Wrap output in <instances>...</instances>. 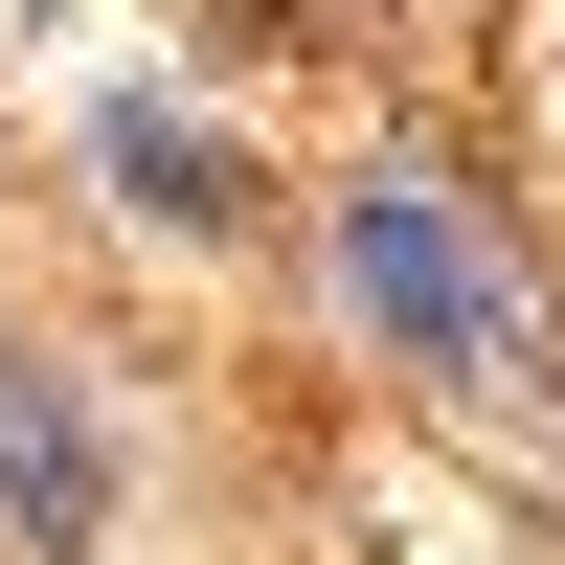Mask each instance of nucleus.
I'll list each match as a JSON object with an SVG mask.
<instances>
[{
	"instance_id": "f257e3e1",
	"label": "nucleus",
	"mask_w": 565,
	"mask_h": 565,
	"mask_svg": "<svg viewBox=\"0 0 565 565\" xmlns=\"http://www.w3.org/2000/svg\"><path fill=\"white\" fill-rule=\"evenodd\" d=\"M340 295H362V340H407L430 385H476V407L543 385V317H521V271H498V226L452 204V181H362V204H340Z\"/></svg>"
},
{
	"instance_id": "f03ea898",
	"label": "nucleus",
	"mask_w": 565,
	"mask_h": 565,
	"mask_svg": "<svg viewBox=\"0 0 565 565\" xmlns=\"http://www.w3.org/2000/svg\"><path fill=\"white\" fill-rule=\"evenodd\" d=\"M0 521H23V543H90V521H114V452L68 430L45 362H0Z\"/></svg>"
},
{
	"instance_id": "7ed1b4c3",
	"label": "nucleus",
	"mask_w": 565,
	"mask_h": 565,
	"mask_svg": "<svg viewBox=\"0 0 565 565\" xmlns=\"http://www.w3.org/2000/svg\"><path fill=\"white\" fill-rule=\"evenodd\" d=\"M114 181H136L159 226H226V204H249V181H226V136H204V114H159V90L114 114Z\"/></svg>"
}]
</instances>
